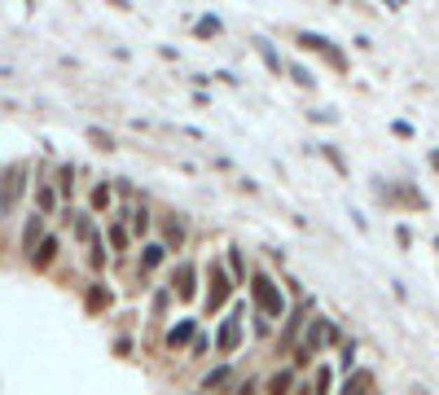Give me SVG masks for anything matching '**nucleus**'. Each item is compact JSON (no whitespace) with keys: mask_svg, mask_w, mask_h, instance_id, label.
<instances>
[{"mask_svg":"<svg viewBox=\"0 0 439 395\" xmlns=\"http://www.w3.org/2000/svg\"><path fill=\"white\" fill-rule=\"evenodd\" d=\"M22 193H27V162H13V167L0 176V220H9L13 211H18Z\"/></svg>","mask_w":439,"mask_h":395,"instance_id":"obj_1","label":"nucleus"},{"mask_svg":"<svg viewBox=\"0 0 439 395\" xmlns=\"http://www.w3.org/2000/svg\"><path fill=\"white\" fill-rule=\"evenodd\" d=\"M251 294H255V303L259 312L272 321V317H286V299H281V290L272 286V277L268 272H251Z\"/></svg>","mask_w":439,"mask_h":395,"instance_id":"obj_2","label":"nucleus"},{"mask_svg":"<svg viewBox=\"0 0 439 395\" xmlns=\"http://www.w3.org/2000/svg\"><path fill=\"white\" fill-rule=\"evenodd\" d=\"M207 312H220L224 303H229V294H233V282H229V272L220 268V263H211L207 268Z\"/></svg>","mask_w":439,"mask_h":395,"instance_id":"obj_3","label":"nucleus"},{"mask_svg":"<svg viewBox=\"0 0 439 395\" xmlns=\"http://www.w3.org/2000/svg\"><path fill=\"white\" fill-rule=\"evenodd\" d=\"M242 312H246V307H237L233 317L220 325V352H224V356H233V352H237V342H242Z\"/></svg>","mask_w":439,"mask_h":395,"instance_id":"obj_4","label":"nucleus"},{"mask_svg":"<svg viewBox=\"0 0 439 395\" xmlns=\"http://www.w3.org/2000/svg\"><path fill=\"white\" fill-rule=\"evenodd\" d=\"M307 317H312V299L303 294V299H299V307L290 312V321L281 325V342H286V347H295V334H299V325H303Z\"/></svg>","mask_w":439,"mask_h":395,"instance_id":"obj_5","label":"nucleus"},{"mask_svg":"<svg viewBox=\"0 0 439 395\" xmlns=\"http://www.w3.org/2000/svg\"><path fill=\"white\" fill-rule=\"evenodd\" d=\"M172 294L176 299H193V294H198V286H193V263H181V268H176V277H172Z\"/></svg>","mask_w":439,"mask_h":395,"instance_id":"obj_6","label":"nucleus"},{"mask_svg":"<svg viewBox=\"0 0 439 395\" xmlns=\"http://www.w3.org/2000/svg\"><path fill=\"white\" fill-rule=\"evenodd\" d=\"M321 342H338V329H334L330 321H321V317H316L312 325H307V342H303V347L312 352V347H321Z\"/></svg>","mask_w":439,"mask_h":395,"instance_id":"obj_7","label":"nucleus"},{"mask_svg":"<svg viewBox=\"0 0 439 395\" xmlns=\"http://www.w3.org/2000/svg\"><path fill=\"white\" fill-rule=\"evenodd\" d=\"M40 242H44V216H31V220H27V228H22V251L31 255Z\"/></svg>","mask_w":439,"mask_h":395,"instance_id":"obj_8","label":"nucleus"},{"mask_svg":"<svg viewBox=\"0 0 439 395\" xmlns=\"http://www.w3.org/2000/svg\"><path fill=\"white\" fill-rule=\"evenodd\" d=\"M369 387H373V373L369 369H356L347 382H343V395H369Z\"/></svg>","mask_w":439,"mask_h":395,"instance_id":"obj_9","label":"nucleus"},{"mask_svg":"<svg viewBox=\"0 0 439 395\" xmlns=\"http://www.w3.org/2000/svg\"><path fill=\"white\" fill-rule=\"evenodd\" d=\"M162 237H167V246H176V251H181V242H185V220H181V216H167V220H162Z\"/></svg>","mask_w":439,"mask_h":395,"instance_id":"obj_10","label":"nucleus"},{"mask_svg":"<svg viewBox=\"0 0 439 395\" xmlns=\"http://www.w3.org/2000/svg\"><path fill=\"white\" fill-rule=\"evenodd\" d=\"M53 255H57V237H44L36 251H31V263H36V268H48V263H53Z\"/></svg>","mask_w":439,"mask_h":395,"instance_id":"obj_11","label":"nucleus"},{"mask_svg":"<svg viewBox=\"0 0 439 395\" xmlns=\"http://www.w3.org/2000/svg\"><path fill=\"white\" fill-rule=\"evenodd\" d=\"M193 338V321H176L167 329V347H185V342Z\"/></svg>","mask_w":439,"mask_h":395,"instance_id":"obj_12","label":"nucleus"},{"mask_svg":"<svg viewBox=\"0 0 439 395\" xmlns=\"http://www.w3.org/2000/svg\"><path fill=\"white\" fill-rule=\"evenodd\" d=\"M162 255H167V246H162V242H150V246L141 251V268H145V272H150V268H158V263H162Z\"/></svg>","mask_w":439,"mask_h":395,"instance_id":"obj_13","label":"nucleus"},{"mask_svg":"<svg viewBox=\"0 0 439 395\" xmlns=\"http://www.w3.org/2000/svg\"><path fill=\"white\" fill-rule=\"evenodd\" d=\"M229 377H233V373H229V369H224V365H220V369H211V373L202 377V395H211V391H220V387H229Z\"/></svg>","mask_w":439,"mask_h":395,"instance_id":"obj_14","label":"nucleus"},{"mask_svg":"<svg viewBox=\"0 0 439 395\" xmlns=\"http://www.w3.org/2000/svg\"><path fill=\"white\" fill-rule=\"evenodd\" d=\"M102 307H110V290L102 282H92L88 286V312H102Z\"/></svg>","mask_w":439,"mask_h":395,"instance_id":"obj_15","label":"nucleus"},{"mask_svg":"<svg viewBox=\"0 0 439 395\" xmlns=\"http://www.w3.org/2000/svg\"><path fill=\"white\" fill-rule=\"evenodd\" d=\"M290 387H295L290 369H281V373H272V377H268V395H290Z\"/></svg>","mask_w":439,"mask_h":395,"instance_id":"obj_16","label":"nucleus"},{"mask_svg":"<svg viewBox=\"0 0 439 395\" xmlns=\"http://www.w3.org/2000/svg\"><path fill=\"white\" fill-rule=\"evenodd\" d=\"M110 202H115L110 185H97V189H92V211H110Z\"/></svg>","mask_w":439,"mask_h":395,"instance_id":"obj_17","label":"nucleus"},{"mask_svg":"<svg viewBox=\"0 0 439 395\" xmlns=\"http://www.w3.org/2000/svg\"><path fill=\"white\" fill-rule=\"evenodd\" d=\"M259 53H264V62H268V71H272V75H281V57L272 53V44H268V40H259Z\"/></svg>","mask_w":439,"mask_h":395,"instance_id":"obj_18","label":"nucleus"},{"mask_svg":"<svg viewBox=\"0 0 439 395\" xmlns=\"http://www.w3.org/2000/svg\"><path fill=\"white\" fill-rule=\"evenodd\" d=\"M36 202H40V211H53V202H57V193L48 189V185H36Z\"/></svg>","mask_w":439,"mask_h":395,"instance_id":"obj_19","label":"nucleus"},{"mask_svg":"<svg viewBox=\"0 0 439 395\" xmlns=\"http://www.w3.org/2000/svg\"><path fill=\"white\" fill-rule=\"evenodd\" d=\"M88 137H92V145H97V150H115V141H110V132H102V127H88Z\"/></svg>","mask_w":439,"mask_h":395,"instance_id":"obj_20","label":"nucleus"},{"mask_svg":"<svg viewBox=\"0 0 439 395\" xmlns=\"http://www.w3.org/2000/svg\"><path fill=\"white\" fill-rule=\"evenodd\" d=\"M127 216H132L137 233H145V228H150V211H145V207H132V211H127Z\"/></svg>","mask_w":439,"mask_h":395,"instance_id":"obj_21","label":"nucleus"},{"mask_svg":"<svg viewBox=\"0 0 439 395\" xmlns=\"http://www.w3.org/2000/svg\"><path fill=\"white\" fill-rule=\"evenodd\" d=\"M75 167H71V162H67V167H57V185H62V193H71V185H75Z\"/></svg>","mask_w":439,"mask_h":395,"instance_id":"obj_22","label":"nucleus"},{"mask_svg":"<svg viewBox=\"0 0 439 395\" xmlns=\"http://www.w3.org/2000/svg\"><path fill=\"white\" fill-rule=\"evenodd\" d=\"M229 268H233V277H237V282L246 277V263H242V251H229Z\"/></svg>","mask_w":439,"mask_h":395,"instance_id":"obj_23","label":"nucleus"},{"mask_svg":"<svg viewBox=\"0 0 439 395\" xmlns=\"http://www.w3.org/2000/svg\"><path fill=\"white\" fill-rule=\"evenodd\" d=\"M198 36H220V18H202L198 22Z\"/></svg>","mask_w":439,"mask_h":395,"instance_id":"obj_24","label":"nucleus"},{"mask_svg":"<svg viewBox=\"0 0 439 395\" xmlns=\"http://www.w3.org/2000/svg\"><path fill=\"white\" fill-rule=\"evenodd\" d=\"M290 75H295V84H303V88H312V75L303 71V66H290Z\"/></svg>","mask_w":439,"mask_h":395,"instance_id":"obj_25","label":"nucleus"},{"mask_svg":"<svg viewBox=\"0 0 439 395\" xmlns=\"http://www.w3.org/2000/svg\"><path fill=\"white\" fill-rule=\"evenodd\" d=\"M110 242H115V246H119V251H123V246H127V233H123V228H119V224H115V228H110Z\"/></svg>","mask_w":439,"mask_h":395,"instance_id":"obj_26","label":"nucleus"},{"mask_svg":"<svg viewBox=\"0 0 439 395\" xmlns=\"http://www.w3.org/2000/svg\"><path fill=\"white\" fill-rule=\"evenodd\" d=\"M255 391H259V382H255V377H246V382H242L233 395H255Z\"/></svg>","mask_w":439,"mask_h":395,"instance_id":"obj_27","label":"nucleus"},{"mask_svg":"<svg viewBox=\"0 0 439 395\" xmlns=\"http://www.w3.org/2000/svg\"><path fill=\"white\" fill-rule=\"evenodd\" d=\"M431 167H435V172H439V150H431Z\"/></svg>","mask_w":439,"mask_h":395,"instance_id":"obj_28","label":"nucleus"}]
</instances>
